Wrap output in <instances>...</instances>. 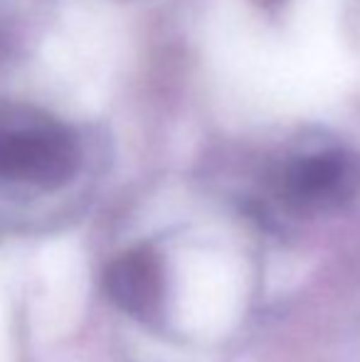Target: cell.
Wrapping results in <instances>:
<instances>
[{
    "label": "cell",
    "mask_w": 360,
    "mask_h": 362,
    "mask_svg": "<svg viewBox=\"0 0 360 362\" xmlns=\"http://www.w3.org/2000/svg\"><path fill=\"white\" fill-rule=\"evenodd\" d=\"M104 288L121 310L146 318L161 305L163 274L153 252L131 249L106 267Z\"/></svg>",
    "instance_id": "3"
},
{
    "label": "cell",
    "mask_w": 360,
    "mask_h": 362,
    "mask_svg": "<svg viewBox=\"0 0 360 362\" xmlns=\"http://www.w3.org/2000/svg\"><path fill=\"white\" fill-rule=\"evenodd\" d=\"M360 185V163L346 151H321L296 158L286 170V195L296 205L323 210L343 205Z\"/></svg>",
    "instance_id": "2"
},
{
    "label": "cell",
    "mask_w": 360,
    "mask_h": 362,
    "mask_svg": "<svg viewBox=\"0 0 360 362\" xmlns=\"http://www.w3.org/2000/svg\"><path fill=\"white\" fill-rule=\"evenodd\" d=\"M79 144L57 119L30 106L0 109V180L57 190L79 170Z\"/></svg>",
    "instance_id": "1"
}]
</instances>
